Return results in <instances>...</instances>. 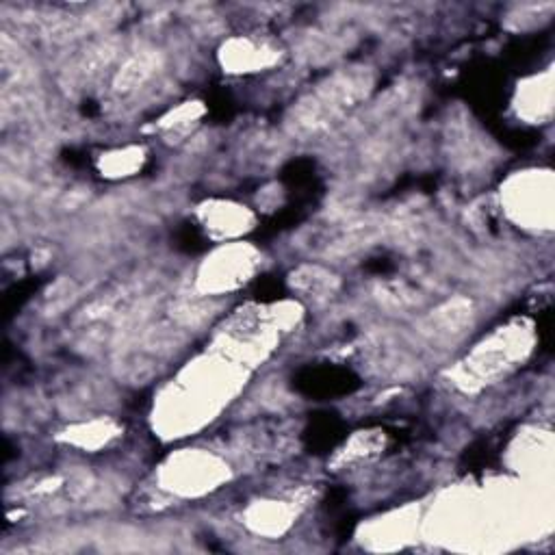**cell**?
I'll return each mask as SVG.
<instances>
[{"label":"cell","mask_w":555,"mask_h":555,"mask_svg":"<svg viewBox=\"0 0 555 555\" xmlns=\"http://www.w3.org/2000/svg\"><path fill=\"white\" fill-rule=\"evenodd\" d=\"M141 163H144V152L139 148H124V150L109 152L107 157H102L100 170L107 176L122 178V176L135 174L141 167Z\"/></svg>","instance_id":"cell-8"},{"label":"cell","mask_w":555,"mask_h":555,"mask_svg":"<svg viewBox=\"0 0 555 555\" xmlns=\"http://www.w3.org/2000/svg\"><path fill=\"white\" fill-rule=\"evenodd\" d=\"M289 501H258L245 514L248 525L258 534H280L291 523Z\"/></svg>","instance_id":"cell-5"},{"label":"cell","mask_w":555,"mask_h":555,"mask_svg":"<svg viewBox=\"0 0 555 555\" xmlns=\"http://www.w3.org/2000/svg\"><path fill=\"white\" fill-rule=\"evenodd\" d=\"M118 425L111 421H89L68 430V443L81 449H98L118 436Z\"/></svg>","instance_id":"cell-7"},{"label":"cell","mask_w":555,"mask_h":555,"mask_svg":"<svg viewBox=\"0 0 555 555\" xmlns=\"http://www.w3.org/2000/svg\"><path fill=\"white\" fill-rule=\"evenodd\" d=\"M258 254L250 245L235 243L206 258L200 271V289L206 293H222L241 287L256 271Z\"/></svg>","instance_id":"cell-1"},{"label":"cell","mask_w":555,"mask_h":555,"mask_svg":"<svg viewBox=\"0 0 555 555\" xmlns=\"http://www.w3.org/2000/svg\"><path fill=\"white\" fill-rule=\"evenodd\" d=\"M200 219L204 228L217 239L237 237L241 232L250 230L254 224L252 213L245 206L232 202H209L200 209Z\"/></svg>","instance_id":"cell-3"},{"label":"cell","mask_w":555,"mask_h":555,"mask_svg":"<svg viewBox=\"0 0 555 555\" xmlns=\"http://www.w3.org/2000/svg\"><path fill=\"white\" fill-rule=\"evenodd\" d=\"M293 285L300 291H304L308 298L319 300V298H328V293L334 291V278L317 267H308L298 271V278L293 280Z\"/></svg>","instance_id":"cell-9"},{"label":"cell","mask_w":555,"mask_h":555,"mask_svg":"<svg viewBox=\"0 0 555 555\" xmlns=\"http://www.w3.org/2000/svg\"><path fill=\"white\" fill-rule=\"evenodd\" d=\"M154 66H157V59H154V55H150V53H141V55L131 57L120 68L118 76H115L113 89L118 94H131L133 89L144 85L150 79V74L154 72Z\"/></svg>","instance_id":"cell-6"},{"label":"cell","mask_w":555,"mask_h":555,"mask_svg":"<svg viewBox=\"0 0 555 555\" xmlns=\"http://www.w3.org/2000/svg\"><path fill=\"white\" fill-rule=\"evenodd\" d=\"M276 50L250 40H235L224 48V66L235 72H250L274 63Z\"/></svg>","instance_id":"cell-4"},{"label":"cell","mask_w":555,"mask_h":555,"mask_svg":"<svg viewBox=\"0 0 555 555\" xmlns=\"http://www.w3.org/2000/svg\"><path fill=\"white\" fill-rule=\"evenodd\" d=\"M226 467L206 454H180L163 469V482L176 493L196 495L213 488L226 477Z\"/></svg>","instance_id":"cell-2"}]
</instances>
